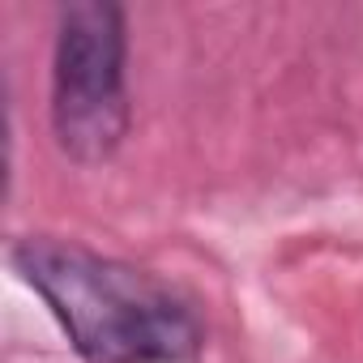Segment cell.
<instances>
[{
	"label": "cell",
	"instance_id": "1",
	"mask_svg": "<svg viewBox=\"0 0 363 363\" xmlns=\"http://www.w3.org/2000/svg\"><path fill=\"white\" fill-rule=\"evenodd\" d=\"M9 265L82 363H197L206 350L197 303L141 265L60 235H18Z\"/></svg>",
	"mask_w": 363,
	"mask_h": 363
},
{
	"label": "cell",
	"instance_id": "2",
	"mask_svg": "<svg viewBox=\"0 0 363 363\" xmlns=\"http://www.w3.org/2000/svg\"><path fill=\"white\" fill-rule=\"evenodd\" d=\"M52 137L73 167H103L133 128L128 13L116 0H69L52 39Z\"/></svg>",
	"mask_w": 363,
	"mask_h": 363
}]
</instances>
